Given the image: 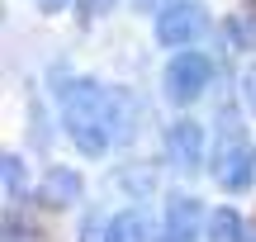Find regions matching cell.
Masks as SVG:
<instances>
[{
	"instance_id": "obj_7",
	"label": "cell",
	"mask_w": 256,
	"mask_h": 242,
	"mask_svg": "<svg viewBox=\"0 0 256 242\" xmlns=\"http://www.w3.org/2000/svg\"><path fill=\"white\" fill-rule=\"evenodd\" d=\"M81 190H86L81 171H72V166H48L43 180H38V190H34V200L43 209H52V214H66V209L81 200Z\"/></svg>"
},
{
	"instance_id": "obj_9",
	"label": "cell",
	"mask_w": 256,
	"mask_h": 242,
	"mask_svg": "<svg viewBox=\"0 0 256 242\" xmlns=\"http://www.w3.org/2000/svg\"><path fill=\"white\" fill-rule=\"evenodd\" d=\"M247 238V224H242L238 209H214L209 224H204V242H242Z\"/></svg>"
},
{
	"instance_id": "obj_15",
	"label": "cell",
	"mask_w": 256,
	"mask_h": 242,
	"mask_svg": "<svg viewBox=\"0 0 256 242\" xmlns=\"http://www.w3.org/2000/svg\"><path fill=\"white\" fill-rule=\"evenodd\" d=\"M119 186H138V195L152 190V171H119Z\"/></svg>"
},
{
	"instance_id": "obj_17",
	"label": "cell",
	"mask_w": 256,
	"mask_h": 242,
	"mask_svg": "<svg viewBox=\"0 0 256 242\" xmlns=\"http://www.w3.org/2000/svg\"><path fill=\"white\" fill-rule=\"evenodd\" d=\"M66 5H72V0H38V10H43V14H62Z\"/></svg>"
},
{
	"instance_id": "obj_18",
	"label": "cell",
	"mask_w": 256,
	"mask_h": 242,
	"mask_svg": "<svg viewBox=\"0 0 256 242\" xmlns=\"http://www.w3.org/2000/svg\"><path fill=\"white\" fill-rule=\"evenodd\" d=\"M242 242H256V228H247V238H242Z\"/></svg>"
},
{
	"instance_id": "obj_5",
	"label": "cell",
	"mask_w": 256,
	"mask_h": 242,
	"mask_svg": "<svg viewBox=\"0 0 256 242\" xmlns=\"http://www.w3.org/2000/svg\"><path fill=\"white\" fill-rule=\"evenodd\" d=\"M204 224H209V214H204V204L194 195H171L166 200V218L152 242H200Z\"/></svg>"
},
{
	"instance_id": "obj_1",
	"label": "cell",
	"mask_w": 256,
	"mask_h": 242,
	"mask_svg": "<svg viewBox=\"0 0 256 242\" xmlns=\"http://www.w3.org/2000/svg\"><path fill=\"white\" fill-rule=\"evenodd\" d=\"M57 110H62L66 138L86 157H104L110 148L128 142L138 128V100L119 86H100L90 76L57 81Z\"/></svg>"
},
{
	"instance_id": "obj_3",
	"label": "cell",
	"mask_w": 256,
	"mask_h": 242,
	"mask_svg": "<svg viewBox=\"0 0 256 242\" xmlns=\"http://www.w3.org/2000/svg\"><path fill=\"white\" fill-rule=\"evenodd\" d=\"M204 28H209V10L200 0H171L156 14V43L162 48H190L204 38Z\"/></svg>"
},
{
	"instance_id": "obj_6",
	"label": "cell",
	"mask_w": 256,
	"mask_h": 242,
	"mask_svg": "<svg viewBox=\"0 0 256 242\" xmlns=\"http://www.w3.org/2000/svg\"><path fill=\"white\" fill-rule=\"evenodd\" d=\"M166 162H171L180 176H194L204 166V128L194 119H176L166 128Z\"/></svg>"
},
{
	"instance_id": "obj_8",
	"label": "cell",
	"mask_w": 256,
	"mask_h": 242,
	"mask_svg": "<svg viewBox=\"0 0 256 242\" xmlns=\"http://www.w3.org/2000/svg\"><path fill=\"white\" fill-rule=\"evenodd\" d=\"M152 224H147L142 209H119V214H110V233L104 242H152Z\"/></svg>"
},
{
	"instance_id": "obj_14",
	"label": "cell",
	"mask_w": 256,
	"mask_h": 242,
	"mask_svg": "<svg viewBox=\"0 0 256 242\" xmlns=\"http://www.w3.org/2000/svg\"><path fill=\"white\" fill-rule=\"evenodd\" d=\"M242 104H247V114H256V66L242 72Z\"/></svg>"
},
{
	"instance_id": "obj_10",
	"label": "cell",
	"mask_w": 256,
	"mask_h": 242,
	"mask_svg": "<svg viewBox=\"0 0 256 242\" xmlns=\"http://www.w3.org/2000/svg\"><path fill=\"white\" fill-rule=\"evenodd\" d=\"M223 34L232 38V48L252 52V48H256V10H238V14H228V19H223Z\"/></svg>"
},
{
	"instance_id": "obj_12",
	"label": "cell",
	"mask_w": 256,
	"mask_h": 242,
	"mask_svg": "<svg viewBox=\"0 0 256 242\" xmlns=\"http://www.w3.org/2000/svg\"><path fill=\"white\" fill-rule=\"evenodd\" d=\"M5 242H43V238L34 233V224H28V218L5 214Z\"/></svg>"
},
{
	"instance_id": "obj_2",
	"label": "cell",
	"mask_w": 256,
	"mask_h": 242,
	"mask_svg": "<svg viewBox=\"0 0 256 242\" xmlns=\"http://www.w3.org/2000/svg\"><path fill=\"white\" fill-rule=\"evenodd\" d=\"M209 81H214V57L194 52V48H176V57L162 72V90H166V100H171L176 110H190V104L209 90Z\"/></svg>"
},
{
	"instance_id": "obj_13",
	"label": "cell",
	"mask_w": 256,
	"mask_h": 242,
	"mask_svg": "<svg viewBox=\"0 0 256 242\" xmlns=\"http://www.w3.org/2000/svg\"><path fill=\"white\" fill-rule=\"evenodd\" d=\"M104 233H110V224H104L100 214H90V218H86V228H81V242H104Z\"/></svg>"
},
{
	"instance_id": "obj_4",
	"label": "cell",
	"mask_w": 256,
	"mask_h": 242,
	"mask_svg": "<svg viewBox=\"0 0 256 242\" xmlns=\"http://www.w3.org/2000/svg\"><path fill=\"white\" fill-rule=\"evenodd\" d=\"M214 180H218L223 190H232V195H242V190L256 186V148L242 133H228V138L218 142V152H214Z\"/></svg>"
},
{
	"instance_id": "obj_11",
	"label": "cell",
	"mask_w": 256,
	"mask_h": 242,
	"mask_svg": "<svg viewBox=\"0 0 256 242\" xmlns=\"http://www.w3.org/2000/svg\"><path fill=\"white\" fill-rule=\"evenodd\" d=\"M0 171H5V195H10V200L28 195V176H24V157H19V152H5Z\"/></svg>"
},
{
	"instance_id": "obj_16",
	"label": "cell",
	"mask_w": 256,
	"mask_h": 242,
	"mask_svg": "<svg viewBox=\"0 0 256 242\" xmlns=\"http://www.w3.org/2000/svg\"><path fill=\"white\" fill-rule=\"evenodd\" d=\"M76 10H81L86 19H100V14H110V10H114V0H76Z\"/></svg>"
}]
</instances>
